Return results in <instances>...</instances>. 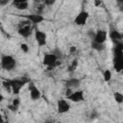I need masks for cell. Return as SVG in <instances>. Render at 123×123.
<instances>
[{"instance_id":"6da1fadb","label":"cell","mask_w":123,"mask_h":123,"mask_svg":"<svg viewBox=\"0 0 123 123\" xmlns=\"http://www.w3.org/2000/svg\"><path fill=\"white\" fill-rule=\"evenodd\" d=\"M30 79L28 78H18V79H8V82L11 86V88H12V93H13L14 95H18L21 88L26 85V84H29L30 83Z\"/></svg>"},{"instance_id":"7a4b0ae2","label":"cell","mask_w":123,"mask_h":123,"mask_svg":"<svg viewBox=\"0 0 123 123\" xmlns=\"http://www.w3.org/2000/svg\"><path fill=\"white\" fill-rule=\"evenodd\" d=\"M42 63L44 66L47 67L48 70H52L56 67H58L61 63L60 59H58V57L52 52V53H47L44 54L43 59H42Z\"/></svg>"},{"instance_id":"3957f363","label":"cell","mask_w":123,"mask_h":123,"mask_svg":"<svg viewBox=\"0 0 123 123\" xmlns=\"http://www.w3.org/2000/svg\"><path fill=\"white\" fill-rule=\"evenodd\" d=\"M16 60L11 55L1 56V67L6 71H12L16 67Z\"/></svg>"},{"instance_id":"277c9868","label":"cell","mask_w":123,"mask_h":123,"mask_svg":"<svg viewBox=\"0 0 123 123\" xmlns=\"http://www.w3.org/2000/svg\"><path fill=\"white\" fill-rule=\"evenodd\" d=\"M34 36H35V39H36L38 47H43L47 44V34L41 30H39L37 26L35 27Z\"/></svg>"},{"instance_id":"5b68a950","label":"cell","mask_w":123,"mask_h":123,"mask_svg":"<svg viewBox=\"0 0 123 123\" xmlns=\"http://www.w3.org/2000/svg\"><path fill=\"white\" fill-rule=\"evenodd\" d=\"M71 106L69 104V102L67 101L66 98H60L57 101V111L60 114H63L66 113L70 111Z\"/></svg>"},{"instance_id":"8992f818","label":"cell","mask_w":123,"mask_h":123,"mask_svg":"<svg viewBox=\"0 0 123 123\" xmlns=\"http://www.w3.org/2000/svg\"><path fill=\"white\" fill-rule=\"evenodd\" d=\"M88 18H89V13L86 11L83 10V11H81L75 16V18H74V24H76L77 26H85L86 24Z\"/></svg>"},{"instance_id":"52a82bcc","label":"cell","mask_w":123,"mask_h":123,"mask_svg":"<svg viewBox=\"0 0 123 123\" xmlns=\"http://www.w3.org/2000/svg\"><path fill=\"white\" fill-rule=\"evenodd\" d=\"M35 27L33 24H28V25H25L23 27H20L17 29V33L20 37H24V38H28L29 37L32 36L33 32L35 31Z\"/></svg>"},{"instance_id":"ba28073f","label":"cell","mask_w":123,"mask_h":123,"mask_svg":"<svg viewBox=\"0 0 123 123\" xmlns=\"http://www.w3.org/2000/svg\"><path fill=\"white\" fill-rule=\"evenodd\" d=\"M24 18L28 19L31 21V23L34 25V26H37L38 25L39 23L43 22L45 20V17L42 15V14H39V13H32V14H25V15H22Z\"/></svg>"},{"instance_id":"9c48e42d","label":"cell","mask_w":123,"mask_h":123,"mask_svg":"<svg viewBox=\"0 0 123 123\" xmlns=\"http://www.w3.org/2000/svg\"><path fill=\"white\" fill-rule=\"evenodd\" d=\"M29 91H30V98L33 101H37V100L40 99L41 92L38 89V87L32 81H30V83H29Z\"/></svg>"},{"instance_id":"30bf717a","label":"cell","mask_w":123,"mask_h":123,"mask_svg":"<svg viewBox=\"0 0 123 123\" xmlns=\"http://www.w3.org/2000/svg\"><path fill=\"white\" fill-rule=\"evenodd\" d=\"M67 100L71 101V102H83L85 101V95H84V91L81 89H76L75 91H73L69 96L65 97Z\"/></svg>"},{"instance_id":"8fae6325","label":"cell","mask_w":123,"mask_h":123,"mask_svg":"<svg viewBox=\"0 0 123 123\" xmlns=\"http://www.w3.org/2000/svg\"><path fill=\"white\" fill-rule=\"evenodd\" d=\"M107 38H108V32L103 29H98L95 31V36L92 40L99 43H105Z\"/></svg>"},{"instance_id":"7c38bea8","label":"cell","mask_w":123,"mask_h":123,"mask_svg":"<svg viewBox=\"0 0 123 123\" xmlns=\"http://www.w3.org/2000/svg\"><path fill=\"white\" fill-rule=\"evenodd\" d=\"M113 68L115 71L123 73V55L114 56L113 58Z\"/></svg>"},{"instance_id":"4fadbf2b","label":"cell","mask_w":123,"mask_h":123,"mask_svg":"<svg viewBox=\"0 0 123 123\" xmlns=\"http://www.w3.org/2000/svg\"><path fill=\"white\" fill-rule=\"evenodd\" d=\"M65 87H70V88H76L78 89V87L81 85V80L79 78H69L68 80L65 81L64 83Z\"/></svg>"},{"instance_id":"5bb4252c","label":"cell","mask_w":123,"mask_h":123,"mask_svg":"<svg viewBox=\"0 0 123 123\" xmlns=\"http://www.w3.org/2000/svg\"><path fill=\"white\" fill-rule=\"evenodd\" d=\"M109 37L111 38V40L113 42V44L119 42V41H122L123 38H122V34L119 33L117 30H111L110 33H109Z\"/></svg>"},{"instance_id":"9a60e30c","label":"cell","mask_w":123,"mask_h":123,"mask_svg":"<svg viewBox=\"0 0 123 123\" xmlns=\"http://www.w3.org/2000/svg\"><path fill=\"white\" fill-rule=\"evenodd\" d=\"M90 47H91L93 50L97 51V52H102V51H104V50L106 49L105 43H99V42H96V41H94V40L91 41Z\"/></svg>"},{"instance_id":"2e32d148","label":"cell","mask_w":123,"mask_h":123,"mask_svg":"<svg viewBox=\"0 0 123 123\" xmlns=\"http://www.w3.org/2000/svg\"><path fill=\"white\" fill-rule=\"evenodd\" d=\"M77 67H78V60L77 59H74V60H72L70 62H69V64L67 65V68H66V70H67V72H74L76 69H77Z\"/></svg>"},{"instance_id":"e0dca14e","label":"cell","mask_w":123,"mask_h":123,"mask_svg":"<svg viewBox=\"0 0 123 123\" xmlns=\"http://www.w3.org/2000/svg\"><path fill=\"white\" fill-rule=\"evenodd\" d=\"M103 79L106 83H109L111 80V71L110 69H106L103 72Z\"/></svg>"},{"instance_id":"ac0fdd59","label":"cell","mask_w":123,"mask_h":123,"mask_svg":"<svg viewBox=\"0 0 123 123\" xmlns=\"http://www.w3.org/2000/svg\"><path fill=\"white\" fill-rule=\"evenodd\" d=\"M113 99L115 100V102L117 104H122L123 103V94L119 91H116L113 94Z\"/></svg>"},{"instance_id":"d6986e66","label":"cell","mask_w":123,"mask_h":123,"mask_svg":"<svg viewBox=\"0 0 123 123\" xmlns=\"http://www.w3.org/2000/svg\"><path fill=\"white\" fill-rule=\"evenodd\" d=\"M28 8H29V2L21 3V4H18L15 6V9L18 11H25V10H28Z\"/></svg>"},{"instance_id":"ffe728a7","label":"cell","mask_w":123,"mask_h":123,"mask_svg":"<svg viewBox=\"0 0 123 123\" xmlns=\"http://www.w3.org/2000/svg\"><path fill=\"white\" fill-rule=\"evenodd\" d=\"M8 110L11 111L12 112H16L18 111V107L17 106H14L13 104H9L8 105Z\"/></svg>"},{"instance_id":"44dd1931","label":"cell","mask_w":123,"mask_h":123,"mask_svg":"<svg viewBox=\"0 0 123 123\" xmlns=\"http://www.w3.org/2000/svg\"><path fill=\"white\" fill-rule=\"evenodd\" d=\"M20 49L23 53H28L29 52V46L26 43H21L20 44Z\"/></svg>"},{"instance_id":"7402d4cb","label":"cell","mask_w":123,"mask_h":123,"mask_svg":"<svg viewBox=\"0 0 123 123\" xmlns=\"http://www.w3.org/2000/svg\"><path fill=\"white\" fill-rule=\"evenodd\" d=\"M25 2H29V0H12V5L13 7H15L16 5L21 4V3H25Z\"/></svg>"},{"instance_id":"603a6c76","label":"cell","mask_w":123,"mask_h":123,"mask_svg":"<svg viewBox=\"0 0 123 123\" xmlns=\"http://www.w3.org/2000/svg\"><path fill=\"white\" fill-rule=\"evenodd\" d=\"M53 53L58 57V59H61L62 58V51L59 49V48H56V49H54V51H53Z\"/></svg>"},{"instance_id":"cb8c5ba5","label":"cell","mask_w":123,"mask_h":123,"mask_svg":"<svg viewBox=\"0 0 123 123\" xmlns=\"http://www.w3.org/2000/svg\"><path fill=\"white\" fill-rule=\"evenodd\" d=\"M57 0H43V4L46 6V7H50L52 6Z\"/></svg>"},{"instance_id":"d4e9b609","label":"cell","mask_w":123,"mask_h":123,"mask_svg":"<svg viewBox=\"0 0 123 123\" xmlns=\"http://www.w3.org/2000/svg\"><path fill=\"white\" fill-rule=\"evenodd\" d=\"M115 1H116V4H117L119 11L121 12H123V0H115Z\"/></svg>"},{"instance_id":"484cf974","label":"cell","mask_w":123,"mask_h":123,"mask_svg":"<svg viewBox=\"0 0 123 123\" xmlns=\"http://www.w3.org/2000/svg\"><path fill=\"white\" fill-rule=\"evenodd\" d=\"M87 36L91 38V39H93V37H94V36H95V31L94 30H92V29H89L88 31H87Z\"/></svg>"},{"instance_id":"4316f807","label":"cell","mask_w":123,"mask_h":123,"mask_svg":"<svg viewBox=\"0 0 123 123\" xmlns=\"http://www.w3.org/2000/svg\"><path fill=\"white\" fill-rule=\"evenodd\" d=\"M12 104H13L14 106H17V107H19V105H20V99H19L18 97H15V98H13V99H12Z\"/></svg>"},{"instance_id":"83f0119b","label":"cell","mask_w":123,"mask_h":123,"mask_svg":"<svg viewBox=\"0 0 123 123\" xmlns=\"http://www.w3.org/2000/svg\"><path fill=\"white\" fill-rule=\"evenodd\" d=\"M12 0H0V6L1 7H5L7 6L9 3H11Z\"/></svg>"},{"instance_id":"f1b7e54d","label":"cell","mask_w":123,"mask_h":123,"mask_svg":"<svg viewBox=\"0 0 123 123\" xmlns=\"http://www.w3.org/2000/svg\"><path fill=\"white\" fill-rule=\"evenodd\" d=\"M73 92V88H70V87H66L65 88V97L69 96L71 93Z\"/></svg>"},{"instance_id":"f546056e","label":"cell","mask_w":123,"mask_h":123,"mask_svg":"<svg viewBox=\"0 0 123 123\" xmlns=\"http://www.w3.org/2000/svg\"><path fill=\"white\" fill-rule=\"evenodd\" d=\"M77 52V47L76 46H70L69 47V53L70 54H75Z\"/></svg>"},{"instance_id":"4dcf8cb0","label":"cell","mask_w":123,"mask_h":123,"mask_svg":"<svg viewBox=\"0 0 123 123\" xmlns=\"http://www.w3.org/2000/svg\"><path fill=\"white\" fill-rule=\"evenodd\" d=\"M101 5H102L101 0H94V6L95 7H100Z\"/></svg>"}]
</instances>
